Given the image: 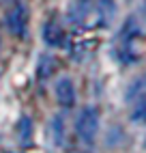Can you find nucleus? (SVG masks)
Returning a JSON list of instances; mask_svg holds the SVG:
<instances>
[{
    "label": "nucleus",
    "instance_id": "nucleus-7",
    "mask_svg": "<svg viewBox=\"0 0 146 153\" xmlns=\"http://www.w3.org/2000/svg\"><path fill=\"white\" fill-rule=\"evenodd\" d=\"M99 11L103 13V17H105V22H110V19L114 17V13H116V9H114L112 0H99Z\"/></svg>",
    "mask_w": 146,
    "mask_h": 153
},
{
    "label": "nucleus",
    "instance_id": "nucleus-3",
    "mask_svg": "<svg viewBox=\"0 0 146 153\" xmlns=\"http://www.w3.org/2000/svg\"><path fill=\"white\" fill-rule=\"evenodd\" d=\"M56 99L65 108L73 106V101H75V88H73V82L69 78H60L56 82Z\"/></svg>",
    "mask_w": 146,
    "mask_h": 153
},
{
    "label": "nucleus",
    "instance_id": "nucleus-4",
    "mask_svg": "<svg viewBox=\"0 0 146 153\" xmlns=\"http://www.w3.org/2000/svg\"><path fill=\"white\" fill-rule=\"evenodd\" d=\"M43 39H45L49 45H58V43H62V39H65L62 26H60L58 22H49V24H45V28H43Z\"/></svg>",
    "mask_w": 146,
    "mask_h": 153
},
{
    "label": "nucleus",
    "instance_id": "nucleus-1",
    "mask_svg": "<svg viewBox=\"0 0 146 153\" xmlns=\"http://www.w3.org/2000/svg\"><path fill=\"white\" fill-rule=\"evenodd\" d=\"M97 129H99V112L95 108H84L77 117V125H75V131H77V138L82 140V145L90 147L95 142V136H97Z\"/></svg>",
    "mask_w": 146,
    "mask_h": 153
},
{
    "label": "nucleus",
    "instance_id": "nucleus-5",
    "mask_svg": "<svg viewBox=\"0 0 146 153\" xmlns=\"http://www.w3.org/2000/svg\"><path fill=\"white\" fill-rule=\"evenodd\" d=\"M30 136H32V121L24 117L19 121V142H22V145H28Z\"/></svg>",
    "mask_w": 146,
    "mask_h": 153
},
{
    "label": "nucleus",
    "instance_id": "nucleus-2",
    "mask_svg": "<svg viewBox=\"0 0 146 153\" xmlns=\"http://www.w3.org/2000/svg\"><path fill=\"white\" fill-rule=\"evenodd\" d=\"M26 24H28V9L24 2H17L11 11H9V17H7V26L13 35L22 37L26 33Z\"/></svg>",
    "mask_w": 146,
    "mask_h": 153
},
{
    "label": "nucleus",
    "instance_id": "nucleus-6",
    "mask_svg": "<svg viewBox=\"0 0 146 153\" xmlns=\"http://www.w3.org/2000/svg\"><path fill=\"white\" fill-rule=\"evenodd\" d=\"M131 119L135 121V123H142L146 125V99H142L138 106H135V110L131 112Z\"/></svg>",
    "mask_w": 146,
    "mask_h": 153
},
{
    "label": "nucleus",
    "instance_id": "nucleus-8",
    "mask_svg": "<svg viewBox=\"0 0 146 153\" xmlns=\"http://www.w3.org/2000/svg\"><path fill=\"white\" fill-rule=\"evenodd\" d=\"M52 127H54V142H56V145H60V142H62V136H65V125L60 123V117L54 119V125H52Z\"/></svg>",
    "mask_w": 146,
    "mask_h": 153
}]
</instances>
